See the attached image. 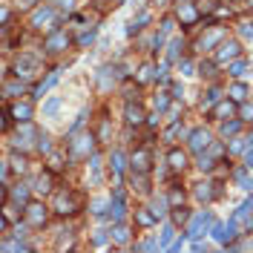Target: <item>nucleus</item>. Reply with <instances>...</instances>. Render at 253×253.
Instances as JSON below:
<instances>
[{
	"instance_id": "20",
	"label": "nucleus",
	"mask_w": 253,
	"mask_h": 253,
	"mask_svg": "<svg viewBox=\"0 0 253 253\" xmlns=\"http://www.w3.org/2000/svg\"><path fill=\"white\" fill-rule=\"evenodd\" d=\"M135 221H138L141 227H152V224L158 221V216L152 213V207H138V210H135Z\"/></svg>"
},
{
	"instance_id": "32",
	"label": "nucleus",
	"mask_w": 253,
	"mask_h": 253,
	"mask_svg": "<svg viewBox=\"0 0 253 253\" xmlns=\"http://www.w3.org/2000/svg\"><path fill=\"white\" fill-rule=\"evenodd\" d=\"M184 190H181V187H173V190H170L167 193V202H170V207H181V204H184Z\"/></svg>"
},
{
	"instance_id": "15",
	"label": "nucleus",
	"mask_w": 253,
	"mask_h": 253,
	"mask_svg": "<svg viewBox=\"0 0 253 253\" xmlns=\"http://www.w3.org/2000/svg\"><path fill=\"white\" fill-rule=\"evenodd\" d=\"M210 115L216 121H227V118H236V101L233 98H227V101H219L213 109H210Z\"/></svg>"
},
{
	"instance_id": "6",
	"label": "nucleus",
	"mask_w": 253,
	"mask_h": 253,
	"mask_svg": "<svg viewBox=\"0 0 253 253\" xmlns=\"http://www.w3.org/2000/svg\"><path fill=\"white\" fill-rule=\"evenodd\" d=\"M118 84V67H112V64H107L95 72V86L101 89V92H109L112 86Z\"/></svg>"
},
{
	"instance_id": "3",
	"label": "nucleus",
	"mask_w": 253,
	"mask_h": 253,
	"mask_svg": "<svg viewBox=\"0 0 253 253\" xmlns=\"http://www.w3.org/2000/svg\"><path fill=\"white\" fill-rule=\"evenodd\" d=\"M81 196L75 193V190H61L58 196H55V213L58 216H72V213H78L81 210Z\"/></svg>"
},
{
	"instance_id": "13",
	"label": "nucleus",
	"mask_w": 253,
	"mask_h": 253,
	"mask_svg": "<svg viewBox=\"0 0 253 253\" xmlns=\"http://www.w3.org/2000/svg\"><path fill=\"white\" fill-rule=\"evenodd\" d=\"M176 15H179V20H181V26H196L199 17H202V12H199V6H193V3H179Z\"/></svg>"
},
{
	"instance_id": "39",
	"label": "nucleus",
	"mask_w": 253,
	"mask_h": 253,
	"mask_svg": "<svg viewBox=\"0 0 253 253\" xmlns=\"http://www.w3.org/2000/svg\"><path fill=\"white\" fill-rule=\"evenodd\" d=\"M95 35H98V29H95V26H89L86 32H81V37H78V46H84V49H86V46L95 40Z\"/></svg>"
},
{
	"instance_id": "4",
	"label": "nucleus",
	"mask_w": 253,
	"mask_h": 253,
	"mask_svg": "<svg viewBox=\"0 0 253 253\" xmlns=\"http://www.w3.org/2000/svg\"><path fill=\"white\" fill-rule=\"evenodd\" d=\"M23 216H26V224H29V227H43L46 219H49V210L40 202H29L23 207Z\"/></svg>"
},
{
	"instance_id": "46",
	"label": "nucleus",
	"mask_w": 253,
	"mask_h": 253,
	"mask_svg": "<svg viewBox=\"0 0 253 253\" xmlns=\"http://www.w3.org/2000/svg\"><path fill=\"white\" fill-rule=\"evenodd\" d=\"M152 104H155V112H164V109L170 107V95H167V92H158Z\"/></svg>"
},
{
	"instance_id": "45",
	"label": "nucleus",
	"mask_w": 253,
	"mask_h": 253,
	"mask_svg": "<svg viewBox=\"0 0 253 253\" xmlns=\"http://www.w3.org/2000/svg\"><path fill=\"white\" fill-rule=\"evenodd\" d=\"M107 239H112V230H95L92 245H95V248H104V245H107Z\"/></svg>"
},
{
	"instance_id": "23",
	"label": "nucleus",
	"mask_w": 253,
	"mask_h": 253,
	"mask_svg": "<svg viewBox=\"0 0 253 253\" xmlns=\"http://www.w3.org/2000/svg\"><path fill=\"white\" fill-rule=\"evenodd\" d=\"M58 78H61V69H55V72H52L46 81H40V84L35 86V98H43V92H46L52 84H58Z\"/></svg>"
},
{
	"instance_id": "17",
	"label": "nucleus",
	"mask_w": 253,
	"mask_h": 253,
	"mask_svg": "<svg viewBox=\"0 0 253 253\" xmlns=\"http://www.w3.org/2000/svg\"><path fill=\"white\" fill-rule=\"evenodd\" d=\"M124 213H127V207H124V196H121V190L112 196V202H109V213H107V219L112 221H121L124 219Z\"/></svg>"
},
{
	"instance_id": "14",
	"label": "nucleus",
	"mask_w": 253,
	"mask_h": 253,
	"mask_svg": "<svg viewBox=\"0 0 253 253\" xmlns=\"http://www.w3.org/2000/svg\"><path fill=\"white\" fill-rule=\"evenodd\" d=\"M210 224H213V213H210V210H202V213H199V216H196V219L190 221V227H187V233H190V236H202V233H207V227H210Z\"/></svg>"
},
{
	"instance_id": "53",
	"label": "nucleus",
	"mask_w": 253,
	"mask_h": 253,
	"mask_svg": "<svg viewBox=\"0 0 253 253\" xmlns=\"http://www.w3.org/2000/svg\"><path fill=\"white\" fill-rule=\"evenodd\" d=\"M12 161H15L17 173H23V170H26V158H23V155H12Z\"/></svg>"
},
{
	"instance_id": "5",
	"label": "nucleus",
	"mask_w": 253,
	"mask_h": 253,
	"mask_svg": "<svg viewBox=\"0 0 253 253\" xmlns=\"http://www.w3.org/2000/svg\"><path fill=\"white\" fill-rule=\"evenodd\" d=\"M227 37V29L224 26H213V29H207V32L196 40V49H202V52H207V49H216L221 40Z\"/></svg>"
},
{
	"instance_id": "30",
	"label": "nucleus",
	"mask_w": 253,
	"mask_h": 253,
	"mask_svg": "<svg viewBox=\"0 0 253 253\" xmlns=\"http://www.w3.org/2000/svg\"><path fill=\"white\" fill-rule=\"evenodd\" d=\"M227 95H230V98H233L236 104H242L245 98H248V86H245V84H239V81H236V84L227 89Z\"/></svg>"
},
{
	"instance_id": "16",
	"label": "nucleus",
	"mask_w": 253,
	"mask_h": 253,
	"mask_svg": "<svg viewBox=\"0 0 253 253\" xmlns=\"http://www.w3.org/2000/svg\"><path fill=\"white\" fill-rule=\"evenodd\" d=\"M133 173H150V150L147 147H138L133 152Z\"/></svg>"
},
{
	"instance_id": "11",
	"label": "nucleus",
	"mask_w": 253,
	"mask_h": 253,
	"mask_svg": "<svg viewBox=\"0 0 253 253\" xmlns=\"http://www.w3.org/2000/svg\"><path fill=\"white\" fill-rule=\"evenodd\" d=\"M29 190H32L29 184H15L12 190L3 187V196H6L12 204H17V207H26V204H29Z\"/></svg>"
},
{
	"instance_id": "1",
	"label": "nucleus",
	"mask_w": 253,
	"mask_h": 253,
	"mask_svg": "<svg viewBox=\"0 0 253 253\" xmlns=\"http://www.w3.org/2000/svg\"><path fill=\"white\" fill-rule=\"evenodd\" d=\"M69 158L81 161V158H92L95 155V135L92 133H75L69 135Z\"/></svg>"
},
{
	"instance_id": "50",
	"label": "nucleus",
	"mask_w": 253,
	"mask_h": 253,
	"mask_svg": "<svg viewBox=\"0 0 253 253\" xmlns=\"http://www.w3.org/2000/svg\"><path fill=\"white\" fill-rule=\"evenodd\" d=\"M84 121H86V109L78 115V118L72 121V127H69V135H75V133H81V127H84Z\"/></svg>"
},
{
	"instance_id": "33",
	"label": "nucleus",
	"mask_w": 253,
	"mask_h": 253,
	"mask_svg": "<svg viewBox=\"0 0 253 253\" xmlns=\"http://www.w3.org/2000/svg\"><path fill=\"white\" fill-rule=\"evenodd\" d=\"M239 127H242V124H239L236 118H227V121H221V135H224V138H233V135L239 133Z\"/></svg>"
},
{
	"instance_id": "35",
	"label": "nucleus",
	"mask_w": 253,
	"mask_h": 253,
	"mask_svg": "<svg viewBox=\"0 0 253 253\" xmlns=\"http://www.w3.org/2000/svg\"><path fill=\"white\" fill-rule=\"evenodd\" d=\"M179 133H184V127H181V121H173V124H170V130L164 133V141H167V144H173V141L179 138Z\"/></svg>"
},
{
	"instance_id": "58",
	"label": "nucleus",
	"mask_w": 253,
	"mask_h": 253,
	"mask_svg": "<svg viewBox=\"0 0 253 253\" xmlns=\"http://www.w3.org/2000/svg\"><path fill=\"white\" fill-rule=\"evenodd\" d=\"M216 17H230V9H224V6H216V12H213Z\"/></svg>"
},
{
	"instance_id": "49",
	"label": "nucleus",
	"mask_w": 253,
	"mask_h": 253,
	"mask_svg": "<svg viewBox=\"0 0 253 253\" xmlns=\"http://www.w3.org/2000/svg\"><path fill=\"white\" fill-rule=\"evenodd\" d=\"M207 155H210V158H213V161H216V158H221V155H224V147H221L219 141H216V144H210V147H207Z\"/></svg>"
},
{
	"instance_id": "44",
	"label": "nucleus",
	"mask_w": 253,
	"mask_h": 253,
	"mask_svg": "<svg viewBox=\"0 0 253 253\" xmlns=\"http://www.w3.org/2000/svg\"><path fill=\"white\" fill-rule=\"evenodd\" d=\"M187 219H190V210H187L184 204H181V207H173V221H176V224H184Z\"/></svg>"
},
{
	"instance_id": "12",
	"label": "nucleus",
	"mask_w": 253,
	"mask_h": 253,
	"mask_svg": "<svg viewBox=\"0 0 253 253\" xmlns=\"http://www.w3.org/2000/svg\"><path fill=\"white\" fill-rule=\"evenodd\" d=\"M124 121L130 124V127H141L144 121H147V112H144V107L138 101H127V107H124Z\"/></svg>"
},
{
	"instance_id": "43",
	"label": "nucleus",
	"mask_w": 253,
	"mask_h": 253,
	"mask_svg": "<svg viewBox=\"0 0 253 253\" xmlns=\"http://www.w3.org/2000/svg\"><path fill=\"white\" fill-rule=\"evenodd\" d=\"M221 98H219V89H207L204 92V98H202V107H216Z\"/></svg>"
},
{
	"instance_id": "63",
	"label": "nucleus",
	"mask_w": 253,
	"mask_h": 253,
	"mask_svg": "<svg viewBox=\"0 0 253 253\" xmlns=\"http://www.w3.org/2000/svg\"><path fill=\"white\" fill-rule=\"evenodd\" d=\"M107 135H109V124L104 121V124H101V138H107Z\"/></svg>"
},
{
	"instance_id": "61",
	"label": "nucleus",
	"mask_w": 253,
	"mask_h": 253,
	"mask_svg": "<svg viewBox=\"0 0 253 253\" xmlns=\"http://www.w3.org/2000/svg\"><path fill=\"white\" fill-rule=\"evenodd\" d=\"M173 98H181V84H173Z\"/></svg>"
},
{
	"instance_id": "7",
	"label": "nucleus",
	"mask_w": 253,
	"mask_h": 253,
	"mask_svg": "<svg viewBox=\"0 0 253 253\" xmlns=\"http://www.w3.org/2000/svg\"><path fill=\"white\" fill-rule=\"evenodd\" d=\"M58 15H55V6H43V9H37L32 15V26L35 29H43V26H49V29H58Z\"/></svg>"
},
{
	"instance_id": "31",
	"label": "nucleus",
	"mask_w": 253,
	"mask_h": 253,
	"mask_svg": "<svg viewBox=\"0 0 253 253\" xmlns=\"http://www.w3.org/2000/svg\"><path fill=\"white\" fill-rule=\"evenodd\" d=\"M167 207H170V202L164 199V196H155V199H152V213H155L158 219H164V216H167Z\"/></svg>"
},
{
	"instance_id": "38",
	"label": "nucleus",
	"mask_w": 253,
	"mask_h": 253,
	"mask_svg": "<svg viewBox=\"0 0 253 253\" xmlns=\"http://www.w3.org/2000/svg\"><path fill=\"white\" fill-rule=\"evenodd\" d=\"M61 98H58V95H55V98H49V101L43 104V115H46V118H52V115H55V112H58V109H61Z\"/></svg>"
},
{
	"instance_id": "52",
	"label": "nucleus",
	"mask_w": 253,
	"mask_h": 253,
	"mask_svg": "<svg viewBox=\"0 0 253 253\" xmlns=\"http://www.w3.org/2000/svg\"><path fill=\"white\" fill-rule=\"evenodd\" d=\"M179 72H181V75H196V72H193V64L184 61V58H181V64H179Z\"/></svg>"
},
{
	"instance_id": "48",
	"label": "nucleus",
	"mask_w": 253,
	"mask_h": 253,
	"mask_svg": "<svg viewBox=\"0 0 253 253\" xmlns=\"http://www.w3.org/2000/svg\"><path fill=\"white\" fill-rule=\"evenodd\" d=\"M199 12L202 15H213L216 12V0H199Z\"/></svg>"
},
{
	"instance_id": "42",
	"label": "nucleus",
	"mask_w": 253,
	"mask_h": 253,
	"mask_svg": "<svg viewBox=\"0 0 253 253\" xmlns=\"http://www.w3.org/2000/svg\"><path fill=\"white\" fill-rule=\"evenodd\" d=\"M3 251H15V253H26V251H29V245H23V242H12V239H3Z\"/></svg>"
},
{
	"instance_id": "56",
	"label": "nucleus",
	"mask_w": 253,
	"mask_h": 253,
	"mask_svg": "<svg viewBox=\"0 0 253 253\" xmlns=\"http://www.w3.org/2000/svg\"><path fill=\"white\" fill-rule=\"evenodd\" d=\"M199 72H202L204 78H213V64H202V67H199Z\"/></svg>"
},
{
	"instance_id": "26",
	"label": "nucleus",
	"mask_w": 253,
	"mask_h": 253,
	"mask_svg": "<svg viewBox=\"0 0 253 253\" xmlns=\"http://www.w3.org/2000/svg\"><path fill=\"white\" fill-rule=\"evenodd\" d=\"M23 81H6L3 84V98H15V95H23Z\"/></svg>"
},
{
	"instance_id": "54",
	"label": "nucleus",
	"mask_w": 253,
	"mask_h": 253,
	"mask_svg": "<svg viewBox=\"0 0 253 253\" xmlns=\"http://www.w3.org/2000/svg\"><path fill=\"white\" fill-rule=\"evenodd\" d=\"M187 236H190V233H181V236L176 239V242H173V251H181V248H184V242H187Z\"/></svg>"
},
{
	"instance_id": "34",
	"label": "nucleus",
	"mask_w": 253,
	"mask_h": 253,
	"mask_svg": "<svg viewBox=\"0 0 253 253\" xmlns=\"http://www.w3.org/2000/svg\"><path fill=\"white\" fill-rule=\"evenodd\" d=\"M64 167H67V161H64V155H61V152H55V150H52V152H49V170H52V173H61Z\"/></svg>"
},
{
	"instance_id": "47",
	"label": "nucleus",
	"mask_w": 253,
	"mask_h": 253,
	"mask_svg": "<svg viewBox=\"0 0 253 253\" xmlns=\"http://www.w3.org/2000/svg\"><path fill=\"white\" fill-rule=\"evenodd\" d=\"M37 150H40V152H46V155L52 152V138H49L46 133H40V135H37Z\"/></svg>"
},
{
	"instance_id": "36",
	"label": "nucleus",
	"mask_w": 253,
	"mask_h": 253,
	"mask_svg": "<svg viewBox=\"0 0 253 253\" xmlns=\"http://www.w3.org/2000/svg\"><path fill=\"white\" fill-rule=\"evenodd\" d=\"M89 173H92V184H101V161H98V155L89 158Z\"/></svg>"
},
{
	"instance_id": "21",
	"label": "nucleus",
	"mask_w": 253,
	"mask_h": 253,
	"mask_svg": "<svg viewBox=\"0 0 253 253\" xmlns=\"http://www.w3.org/2000/svg\"><path fill=\"white\" fill-rule=\"evenodd\" d=\"M167 164H170V170L181 173V170L187 167V155H184L181 150H170V152H167Z\"/></svg>"
},
{
	"instance_id": "55",
	"label": "nucleus",
	"mask_w": 253,
	"mask_h": 253,
	"mask_svg": "<svg viewBox=\"0 0 253 253\" xmlns=\"http://www.w3.org/2000/svg\"><path fill=\"white\" fill-rule=\"evenodd\" d=\"M64 248H72V236H61L58 239V251H64Z\"/></svg>"
},
{
	"instance_id": "40",
	"label": "nucleus",
	"mask_w": 253,
	"mask_h": 253,
	"mask_svg": "<svg viewBox=\"0 0 253 253\" xmlns=\"http://www.w3.org/2000/svg\"><path fill=\"white\" fill-rule=\"evenodd\" d=\"M173 236H176V227L167 224V227L161 230V242H158V248H170V245H173Z\"/></svg>"
},
{
	"instance_id": "60",
	"label": "nucleus",
	"mask_w": 253,
	"mask_h": 253,
	"mask_svg": "<svg viewBox=\"0 0 253 253\" xmlns=\"http://www.w3.org/2000/svg\"><path fill=\"white\" fill-rule=\"evenodd\" d=\"M245 167L253 170V150H248V158H245Z\"/></svg>"
},
{
	"instance_id": "59",
	"label": "nucleus",
	"mask_w": 253,
	"mask_h": 253,
	"mask_svg": "<svg viewBox=\"0 0 253 253\" xmlns=\"http://www.w3.org/2000/svg\"><path fill=\"white\" fill-rule=\"evenodd\" d=\"M138 248H141V251H155L158 245H155V242H144V245H138Z\"/></svg>"
},
{
	"instance_id": "37",
	"label": "nucleus",
	"mask_w": 253,
	"mask_h": 253,
	"mask_svg": "<svg viewBox=\"0 0 253 253\" xmlns=\"http://www.w3.org/2000/svg\"><path fill=\"white\" fill-rule=\"evenodd\" d=\"M89 207H92V213H95L98 219H107V213H109V210H107L109 204L104 202V199H92V204H89Z\"/></svg>"
},
{
	"instance_id": "2",
	"label": "nucleus",
	"mask_w": 253,
	"mask_h": 253,
	"mask_svg": "<svg viewBox=\"0 0 253 253\" xmlns=\"http://www.w3.org/2000/svg\"><path fill=\"white\" fill-rule=\"evenodd\" d=\"M43 72V64H40V58L37 55H29V52H23L20 58L15 61V75L17 78H23V81H29V78H37Z\"/></svg>"
},
{
	"instance_id": "22",
	"label": "nucleus",
	"mask_w": 253,
	"mask_h": 253,
	"mask_svg": "<svg viewBox=\"0 0 253 253\" xmlns=\"http://www.w3.org/2000/svg\"><path fill=\"white\" fill-rule=\"evenodd\" d=\"M32 190H35V193H49V190H52V173H40V176L35 179Z\"/></svg>"
},
{
	"instance_id": "51",
	"label": "nucleus",
	"mask_w": 253,
	"mask_h": 253,
	"mask_svg": "<svg viewBox=\"0 0 253 253\" xmlns=\"http://www.w3.org/2000/svg\"><path fill=\"white\" fill-rule=\"evenodd\" d=\"M239 115H242V121H253V104H242Z\"/></svg>"
},
{
	"instance_id": "19",
	"label": "nucleus",
	"mask_w": 253,
	"mask_h": 253,
	"mask_svg": "<svg viewBox=\"0 0 253 253\" xmlns=\"http://www.w3.org/2000/svg\"><path fill=\"white\" fill-rule=\"evenodd\" d=\"M9 112H12V118H15V121H29V118H32V104L17 101V104L9 107Z\"/></svg>"
},
{
	"instance_id": "18",
	"label": "nucleus",
	"mask_w": 253,
	"mask_h": 253,
	"mask_svg": "<svg viewBox=\"0 0 253 253\" xmlns=\"http://www.w3.org/2000/svg\"><path fill=\"white\" fill-rule=\"evenodd\" d=\"M213 181H202V184H196V199H202V202H213L216 196H221V190H213Z\"/></svg>"
},
{
	"instance_id": "41",
	"label": "nucleus",
	"mask_w": 253,
	"mask_h": 253,
	"mask_svg": "<svg viewBox=\"0 0 253 253\" xmlns=\"http://www.w3.org/2000/svg\"><path fill=\"white\" fill-rule=\"evenodd\" d=\"M253 147V138H236L233 144H230V152H245Z\"/></svg>"
},
{
	"instance_id": "9",
	"label": "nucleus",
	"mask_w": 253,
	"mask_h": 253,
	"mask_svg": "<svg viewBox=\"0 0 253 253\" xmlns=\"http://www.w3.org/2000/svg\"><path fill=\"white\" fill-rule=\"evenodd\" d=\"M187 144H190L193 152H204L213 141H210V133L204 127H196V130H190V135H187Z\"/></svg>"
},
{
	"instance_id": "27",
	"label": "nucleus",
	"mask_w": 253,
	"mask_h": 253,
	"mask_svg": "<svg viewBox=\"0 0 253 253\" xmlns=\"http://www.w3.org/2000/svg\"><path fill=\"white\" fill-rule=\"evenodd\" d=\"M248 67H251V64H248L245 58H236V61H230V67H227V72H230V78H242V75L248 72Z\"/></svg>"
},
{
	"instance_id": "64",
	"label": "nucleus",
	"mask_w": 253,
	"mask_h": 253,
	"mask_svg": "<svg viewBox=\"0 0 253 253\" xmlns=\"http://www.w3.org/2000/svg\"><path fill=\"white\" fill-rule=\"evenodd\" d=\"M251 6H253V0H251Z\"/></svg>"
},
{
	"instance_id": "24",
	"label": "nucleus",
	"mask_w": 253,
	"mask_h": 253,
	"mask_svg": "<svg viewBox=\"0 0 253 253\" xmlns=\"http://www.w3.org/2000/svg\"><path fill=\"white\" fill-rule=\"evenodd\" d=\"M109 167H112V173H115V176H118L121 179V173H124V170H127V158H124V152H112V155H109Z\"/></svg>"
},
{
	"instance_id": "8",
	"label": "nucleus",
	"mask_w": 253,
	"mask_h": 253,
	"mask_svg": "<svg viewBox=\"0 0 253 253\" xmlns=\"http://www.w3.org/2000/svg\"><path fill=\"white\" fill-rule=\"evenodd\" d=\"M236 58H242L239 40H221L219 46H216V61H219V64H230V61H236Z\"/></svg>"
},
{
	"instance_id": "57",
	"label": "nucleus",
	"mask_w": 253,
	"mask_h": 253,
	"mask_svg": "<svg viewBox=\"0 0 253 253\" xmlns=\"http://www.w3.org/2000/svg\"><path fill=\"white\" fill-rule=\"evenodd\" d=\"M242 35H245V37H253V23H251V20H245V23H242Z\"/></svg>"
},
{
	"instance_id": "28",
	"label": "nucleus",
	"mask_w": 253,
	"mask_h": 253,
	"mask_svg": "<svg viewBox=\"0 0 253 253\" xmlns=\"http://www.w3.org/2000/svg\"><path fill=\"white\" fill-rule=\"evenodd\" d=\"M112 239H115L118 245H127V242H130V227H127L124 221H115V227H112Z\"/></svg>"
},
{
	"instance_id": "62",
	"label": "nucleus",
	"mask_w": 253,
	"mask_h": 253,
	"mask_svg": "<svg viewBox=\"0 0 253 253\" xmlns=\"http://www.w3.org/2000/svg\"><path fill=\"white\" fill-rule=\"evenodd\" d=\"M32 3H35V0H17V6H20V9H29Z\"/></svg>"
},
{
	"instance_id": "29",
	"label": "nucleus",
	"mask_w": 253,
	"mask_h": 253,
	"mask_svg": "<svg viewBox=\"0 0 253 253\" xmlns=\"http://www.w3.org/2000/svg\"><path fill=\"white\" fill-rule=\"evenodd\" d=\"M152 78H158V72H155V67L147 61L144 67L138 69V84H147V81H152Z\"/></svg>"
},
{
	"instance_id": "25",
	"label": "nucleus",
	"mask_w": 253,
	"mask_h": 253,
	"mask_svg": "<svg viewBox=\"0 0 253 253\" xmlns=\"http://www.w3.org/2000/svg\"><path fill=\"white\" fill-rule=\"evenodd\" d=\"M181 37H173L170 40V46H167V64H179V55H181Z\"/></svg>"
},
{
	"instance_id": "10",
	"label": "nucleus",
	"mask_w": 253,
	"mask_h": 253,
	"mask_svg": "<svg viewBox=\"0 0 253 253\" xmlns=\"http://www.w3.org/2000/svg\"><path fill=\"white\" fill-rule=\"evenodd\" d=\"M69 46V35L64 29H52L46 35V40H43V49L46 52H64Z\"/></svg>"
}]
</instances>
